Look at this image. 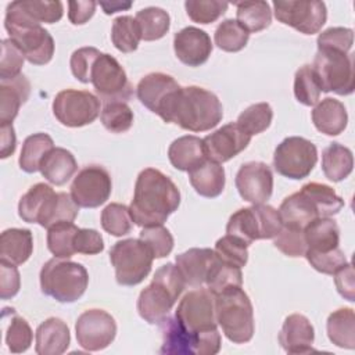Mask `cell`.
Here are the masks:
<instances>
[{"instance_id": "obj_51", "label": "cell", "mask_w": 355, "mask_h": 355, "mask_svg": "<svg viewBox=\"0 0 355 355\" xmlns=\"http://www.w3.org/2000/svg\"><path fill=\"white\" fill-rule=\"evenodd\" d=\"M214 251L220 261L239 268L245 266L248 261V244L232 234L220 237L215 243Z\"/></svg>"}, {"instance_id": "obj_8", "label": "cell", "mask_w": 355, "mask_h": 355, "mask_svg": "<svg viewBox=\"0 0 355 355\" xmlns=\"http://www.w3.org/2000/svg\"><path fill=\"white\" fill-rule=\"evenodd\" d=\"M283 229L277 209L268 204H254L236 211L226 225V233L245 241L248 245L255 240L275 239Z\"/></svg>"}, {"instance_id": "obj_42", "label": "cell", "mask_w": 355, "mask_h": 355, "mask_svg": "<svg viewBox=\"0 0 355 355\" xmlns=\"http://www.w3.org/2000/svg\"><path fill=\"white\" fill-rule=\"evenodd\" d=\"M301 190L315 202L319 216H333L340 212V209L344 207V200L337 196L333 187L318 183V182H309L305 183Z\"/></svg>"}, {"instance_id": "obj_54", "label": "cell", "mask_w": 355, "mask_h": 355, "mask_svg": "<svg viewBox=\"0 0 355 355\" xmlns=\"http://www.w3.org/2000/svg\"><path fill=\"white\" fill-rule=\"evenodd\" d=\"M304 257L315 270L324 275H333L336 270H338L348 262L344 251L340 247L327 252H316L306 250Z\"/></svg>"}, {"instance_id": "obj_41", "label": "cell", "mask_w": 355, "mask_h": 355, "mask_svg": "<svg viewBox=\"0 0 355 355\" xmlns=\"http://www.w3.org/2000/svg\"><path fill=\"white\" fill-rule=\"evenodd\" d=\"M141 32L137 21L130 15L116 17L111 28V40L121 53H132L137 49Z\"/></svg>"}, {"instance_id": "obj_30", "label": "cell", "mask_w": 355, "mask_h": 355, "mask_svg": "<svg viewBox=\"0 0 355 355\" xmlns=\"http://www.w3.org/2000/svg\"><path fill=\"white\" fill-rule=\"evenodd\" d=\"M33 252V236L29 229H6L0 237V261L11 265L25 263Z\"/></svg>"}, {"instance_id": "obj_4", "label": "cell", "mask_w": 355, "mask_h": 355, "mask_svg": "<svg viewBox=\"0 0 355 355\" xmlns=\"http://www.w3.org/2000/svg\"><path fill=\"white\" fill-rule=\"evenodd\" d=\"M186 283L176 265L168 262L155 270L151 283L137 298V312L150 324H159L183 293Z\"/></svg>"}, {"instance_id": "obj_17", "label": "cell", "mask_w": 355, "mask_h": 355, "mask_svg": "<svg viewBox=\"0 0 355 355\" xmlns=\"http://www.w3.org/2000/svg\"><path fill=\"white\" fill-rule=\"evenodd\" d=\"M234 183L244 201L265 204L273 191V173L265 162L250 161L239 168Z\"/></svg>"}, {"instance_id": "obj_7", "label": "cell", "mask_w": 355, "mask_h": 355, "mask_svg": "<svg viewBox=\"0 0 355 355\" xmlns=\"http://www.w3.org/2000/svg\"><path fill=\"white\" fill-rule=\"evenodd\" d=\"M39 279L42 293L62 304L78 301L89 284V273L82 263L55 257L43 265Z\"/></svg>"}, {"instance_id": "obj_29", "label": "cell", "mask_w": 355, "mask_h": 355, "mask_svg": "<svg viewBox=\"0 0 355 355\" xmlns=\"http://www.w3.org/2000/svg\"><path fill=\"white\" fill-rule=\"evenodd\" d=\"M189 180L197 194L215 198L225 189V169L219 162L207 158L204 162L189 171Z\"/></svg>"}, {"instance_id": "obj_11", "label": "cell", "mask_w": 355, "mask_h": 355, "mask_svg": "<svg viewBox=\"0 0 355 355\" xmlns=\"http://www.w3.org/2000/svg\"><path fill=\"white\" fill-rule=\"evenodd\" d=\"M318 162L316 146L300 136L286 137L273 153L275 171L288 179L306 178Z\"/></svg>"}, {"instance_id": "obj_19", "label": "cell", "mask_w": 355, "mask_h": 355, "mask_svg": "<svg viewBox=\"0 0 355 355\" xmlns=\"http://www.w3.org/2000/svg\"><path fill=\"white\" fill-rule=\"evenodd\" d=\"M251 137L236 122L226 123L202 139L207 158L223 164L245 150Z\"/></svg>"}, {"instance_id": "obj_22", "label": "cell", "mask_w": 355, "mask_h": 355, "mask_svg": "<svg viewBox=\"0 0 355 355\" xmlns=\"http://www.w3.org/2000/svg\"><path fill=\"white\" fill-rule=\"evenodd\" d=\"M315 330L309 319L301 313L288 315L279 333V344L287 354H308L313 351Z\"/></svg>"}, {"instance_id": "obj_59", "label": "cell", "mask_w": 355, "mask_h": 355, "mask_svg": "<svg viewBox=\"0 0 355 355\" xmlns=\"http://www.w3.org/2000/svg\"><path fill=\"white\" fill-rule=\"evenodd\" d=\"M21 287L19 272L15 265L0 261V297L10 300L15 297Z\"/></svg>"}, {"instance_id": "obj_61", "label": "cell", "mask_w": 355, "mask_h": 355, "mask_svg": "<svg viewBox=\"0 0 355 355\" xmlns=\"http://www.w3.org/2000/svg\"><path fill=\"white\" fill-rule=\"evenodd\" d=\"M96 7V1H69L68 18L73 25H83L94 15Z\"/></svg>"}, {"instance_id": "obj_56", "label": "cell", "mask_w": 355, "mask_h": 355, "mask_svg": "<svg viewBox=\"0 0 355 355\" xmlns=\"http://www.w3.org/2000/svg\"><path fill=\"white\" fill-rule=\"evenodd\" d=\"M101 51L96 47H80L75 50L69 60V67L72 75L82 83H89L92 68L96 60L100 57Z\"/></svg>"}, {"instance_id": "obj_36", "label": "cell", "mask_w": 355, "mask_h": 355, "mask_svg": "<svg viewBox=\"0 0 355 355\" xmlns=\"http://www.w3.org/2000/svg\"><path fill=\"white\" fill-rule=\"evenodd\" d=\"M54 148V141L47 133H33L24 140L21 155L18 159L19 168L26 173H35L40 169L44 157Z\"/></svg>"}, {"instance_id": "obj_46", "label": "cell", "mask_w": 355, "mask_h": 355, "mask_svg": "<svg viewBox=\"0 0 355 355\" xmlns=\"http://www.w3.org/2000/svg\"><path fill=\"white\" fill-rule=\"evenodd\" d=\"M320 86L309 64L300 67L294 75V96L304 105H315L320 98Z\"/></svg>"}, {"instance_id": "obj_27", "label": "cell", "mask_w": 355, "mask_h": 355, "mask_svg": "<svg viewBox=\"0 0 355 355\" xmlns=\"http://www.w3.org/2000/svg\"><path fill=\"white\" fill-rule=\"evenodd\" d=\"M315 128L327 136H337L347 128L348 114L344 104L333 97H326L315 104L312 110Z\"/></svg>"}, {"instance_id": "obj_40", "label": "cell", "mask_w": 355, "mask_h": 355, "mask_svg": "<svg viewBox=\"0 0 355 355\" xmlns=\"http://www.w3.org/2000/svg\"><path fill=\"white\" fill-rule=\"evenodd\" d=\"M73 222H58L47 229V248L55 258L68 259L75 254L73 239L78 232Z\"/></svg>"}, {"instance_id": "obj_53", "label": "cell", "mask_w": 355, "mask_h": 355, "mask_svg": "<svg viewBox=\"0 0 355 355\" xmlns=\"http://www.w3.org/2000/svg\"><path fill=\"white\" fill-rule=\"evenodd\" d=\"M25 55L21 49L11 40H1V57H0V80L12 79L21 75Z\"/></svg>"}, {"instance_id": "obj_15", "label": "cell", "mask_w": 355, "mask_h": 355, "mask_svg": "<svg viewBox=\"0 0 355 355\" xmlns=\"http://www.w3.org/2000/svg\"><path fill=\"white\" fill-rule=\"evenodd\" d=\"M112 180L100 165H89L78 172L71 184V197L82 208H97L111 196Z\"/></svg>"}, {"instance_id": "obj_13", "label": "cell", "mask_w": 355, "mask_h": 355, "mask_svg": "<svg viewBox=\"0 0 355 355\" xmlns=\"http://www.w3.org/2000/svg\"><path fill=\"white\" fill-rule=\"evenodd\" d=\"M90 79L98 97L107 103L128 101L133 96L125 69L115 57L107 53H101L93 64Z\"/></svg>"}, {"instance_id": "obj_33", "label": "cell", "mask_w": 355, "mask_h": 355, "mask_svg": "<svg viewBox=\"0 0 355 355\" xmlns=\"http://www.w3.org/2000/svg\"><path fill=\"white\" fill-rule=\"evenodd\" d=\"M306 250L316 252H327L338 247L340 229L330 216L316 218L304 229Z\"/></svg>"}, {"instance_id": "obj_62", "label": "cell", "mask_w": 355, "mask_h": 355, "mask_svg": "<svg viewBox=\"0 0 355 355\" xmlns=\"http://www.w3.org/2000/svg\"><path fill=\"white\" fill-rule=\"evenodd\" d=\"M0 157L4 159L14 154L17 147V137L12 123H0Z\"/></svg>"}, {"instance_id": "obj_24", "label": "cell", "mask_w": 355, "mask_h": 355, "mask_svg": "<svg viewBox=\"0 0 355 355\" xmlns=\"http://www.w3.org/2000/svg\"><path fill=\"white\" fill-rule=\"evenodd\" d=\"M216 255L211 248H189L176 255V266L189 287H201L205 284L207 275Z\"/></svg>"}, {"instance_id": "obj_44", "label": "cell", "mask_w": 355, "mask_h": 355, "mask_svg": "<svg viewBox=\"0 0 355 355\" xmlns=\"http://www.w3.org/2000/svg\"><path fill=\"white\" fill-rule=\"evenodd\" d=\"M273 119V110L268 103H257L247 107L237 118V125L250 136L265 132Z\"/></svg>"}, {"instance_id": "obj_28", "label": "cell", "mask_w": 355, "mask_h": 355, "mask_svg": "<svg viewBox=\"0 0 355 355\" xmlns=\"http://www.w3.org/2000/svg\"><path fill=\"white\" fill-rule=\"evenodd\" d=\"M277 211L283 226L302 230L313 219L320 218L315 202L302 190L286 197Z\"/></svg>"}, {"instance_id": "obj_5", "label": "cell", "mask_w": 355, "mask_h": 355, "mask_svg": "<svg viewBox=\"0 0 355 355\" xmlns=\"http://www.w3.org/2000/svg\"><path fill=\"white\" fill-rule=\"evenodd\" d=\"M4 28L10 39L21 49L25 58L33 65L49 64L54 55V39L47 29L31 19L18 6L12 1L7 6Z\"/></svg>"}, {"instance_id": "obj_50", "label": "cell", "mask_w": 355, "mask_h": 355, "mask_svg": "<svg viewBox=\"0 0 355 355\" xmlns=\"http://www.w3.org/2000/svg\"><path fill=\"white\" fill-rule=\"evenodd\" d=\"M33 340V331L22 316L17 315L15 311H11V319L10 324L6 331V344L8 349L14 354H21L25 352Z\"/></svg>"}, {"instance_id": "obj_35", "label": "cell", "mask_w": 355, "mask_h": 355, "mask_svg": "<svg viewBox=\"0 0 355 355\" xmlns=\"http://www.w3.org/2000/svg\"><path fill=\"white\" fill-rule=\"evenodd\" d=\"M329 340L347 349L355 348V313L352 308H340L331 312L326 322Z\"/></svg>"}, {"instance_id": "obj_43", "label": "cell", "mask_w": 355, "mask_h": 355, "mask_svg": "<svg viewBox=\"0 0 355 355\" xmlns=\"http://www.w3.org/2000/svg\"><path fill=\"white\" fill-rule=\"evenodd\" d=\"M250 39V33L236 21L225 19L222 21L214 33L215 44L227 53H237L243 50Z\"/></svg>"}, {"instance_id": "obj_63", "label": "cell", "mask_w": 355, "mask_h": 355, "mask_svg": "<svg viewBox=\"0 0 355 355\" xmlns=\"http://www.w3.org/2000/svg\"><path fill=\"white\" fill-rule=\"evenodd\" d=\"M100 7L103 8V11L110 15V14H114V12H118V11H125V10H129L132 7V1H100L98 3Z\"/></svg>"}, {"instance_id": "obj_45", "label": "cell", "mask_w": 355, "mask_h": 355, "mask_svg": "<svg viewBox=\"0 0 355 355\" xmlns=\"http://www.w3.org/2000/svg\"><path fill=\"white\" fill-rule=\"evenodd\" d=\"M100 119L108 132L123 133L133 125V111L126 101H110L103 107Z\"/></svg>"}, {"instance_id": "obj_25", "label": "cell", "mask_w": 355, "mask_h": 355, "mask_svg": "<svg viewBox=\"0 0 355 355\" xmlns=\"http://www.w3.org/2000/svg\"><path fill=\"white\" fill-rule=\"evenodd\" d=\"M35 351L39 355H61L71 344L67 323L60 318H49L36 329Z\"/></svg>"}, {"instance_id": "obj_32", "label": "cell", "mask_w": 355, "mask_h": 355, "mask_svg": "<svg viewBox=\"0 0 355 355\" xmlns=\"http://www.w3.org/2000/svg\"><path fill=\"white\" fill-rule=\"evenodd\" d=\"M39 171L51 184L62 186L78 171V162L69 150L54 147L42 161Z\"/></svg>"}, {"instance_id": "obj_38", "label": "cell", "mask_w": 355, "mask_h": 355, "mask_svg": "<svg viewBox=\"0 0 355 355\" xmlns=\"http://www.w3.org/2000/svg\"><path fill=\"white\" fill-rule=\"evenodd\" d=\"M205 284H207V288L214 295H218L227 288L241 287L243 284L241 268L223 262L216 257L214 263L209 268V272L205 279Z\"/></svg>"}, {"instance_id": "obj_20", "label": "cell", "mask_w": 355, "mask_h": 355, "mask_svg": "<svg viewBox=\"0 0 355 355\" xmlns=\"http://www.w3.org/2000/svg\"><path fill=\"white\" fill-rule=\"evenodd\" d=\"M209 35L196 26H186L175 33L173 50L180 62L189 67L205 64L212 53Z\"/></svg>"}, {"instance_id": "obj_31", "label": "cell", "mask_w": 355, "mask_h": 355, "mask_svg": "<svg viewBox=\"0 0 355 355\" xmlns=\"http://www.w3.org/2000/svg\"><path fill=\"white\" fill-rule=\"evenodd\" d=\"M168 158L173 168L189 172L207 159L202 139L193 135L178 137L168 148Z\"/></svg>"}, {"instance_id": "obj_58", "label": "cell", "mask_w": 355, "mask_h": 355, "mask_svg": "<svg viewBox=\"0 0 355 355\" xmlns=\"http://www.w3.org/2000/svg\"><path fill=\"white\" fill-rule=\"evenodd\" d=\"M75 254L96 255L104 250V240L101 234L94 229H78L73 239Z\"/></svg>"}, {"instance_id": "obj_3", "label": "cell", "mask_w": 355, "mask_h": 355, "mask_svg": "<svg viewBox=\"0 0 355 355\" xmlns=\"http://www.w3.org/2000/svg\"><path fill=\"white\" fill-rule=\"evenodd\" d=\"M175 318L191 333L200 336L198 355H215L220 349V333L215 318V295L204 287L189 291L178 304Z\"/></svg>"}, {"instance_id": "obj_16", "label": "cell", "mask_w": 355, "mask_h": 355, "mask_svg": "<svg viewBox=\"0 0 355 355\" xmlns=\"http://www.w3.org/2000/svg\"><path fill=\"white\" fill-rule=\"evenodd\" d=\"M76 341L86 351L107 348L116 336V322L104 309H87L75 323Z\"/></svg>"}, {"instance_id": "obj_55", "label": "cell", "mask_w": 355, "mask_h": 355, "mask_svg": "<svg viewBox=\"0 0 355 355\" xmlns=\"http://www.w3.org/2000/svg\"><path fill=\"white\" fill-rule=\"evenodd\" d=\"M273 244L284 255L293 257V258L304 257L306 251V243H305L302 229L283 226L280 233L275 237Z\"/></svg>"}, {"instance_id": "obj_47", "label": "cell", "mask_w": 355, "mask_h": 355, "mask_svg": "<svg viewBox=\"0 0 355 355\" xmlns=\"http://www.w3.org/2000/svg\"><path fill=\"white\" fill-rule=\"evenodd\" d=\"M101 227L110 233L111 236L121 237L132 230V216L129 212V207L111 202L101 211Z\"/></svg>"}, {"instance_id": "obj_57", "label": "cell", "mask_w": 355, "mask_h": 355, "mask_svg": "<svg viewBox=\"0 0 355 355\" xmlns=\"http://www.w3.org/2000/svg\"><path fill=\"white\" fill-rule=\"evenodd\" d=\"M316 44L318 49H331L349 53L354 44V31L344 26H331L319 33Z\"/></svg>"}, {"instance_id": "obj_2", "label": "cell", "mask_w": 355, "mask_h": 355, "mask_svg": "<svg viewBox=\"0 0 355 355\" xmlns=\"http://www.w3.org/2000/svg\"><path fill=\"white\" fill-rule=\"evenodd\" d=\"M223 118V108L218 96L200 86L178 89L169 98L161 119L176 123L184 130L207 132Z\"/></svg>"}, {"instance_id": "obj_37", "label": "cell", "mask_w": 355, "mask_h": 355, "mask_svg": "<svg viewBox=\"0 0 355 355\" xmlns=\"http://www.w3.org/2000/svg\"><path fill=\"white\" fill-rule=\"evenodd\" d=\"M237 22L248 32L266 29L272 22L270 6L266 1H240L236 3Z\"/></svg>"}, {"instance_id": "obj_9", "label": "cell", "mask_w": 355, "mask_h": 355, "mask_svg": "<svg viewBox=\"0 0 355 355\" xmlns=\"http://www.w3.org/2000/svg\"><path fill=\"white\" fill-rule=\"evenodd\" d=\"M110 261L115 269L118 284L136 286L151 272L154 255L143 240L125 239L111 247Z\"/></svg>"}, {"instance_id": "obj_34", "label": "cell", "mask_w": 355, "mask_h": 355, "mask_svg": "<svg viewBox=\"0 0 355 355\" xmlns=\"http://www.w3.org/2000/svg\"><path fill=\"white\" fill-rule=\"evenodd\" d=\"M354 168L352 151L340 144L330 143L322 153V171L331 182H341L349 176Z\"/></svg>"}, {"instance_id": "obj_6", "label": "cell", "mask_w": 355, "mask_h": 355, "mask_svg": "<svg viewBox=\"0 0 355 355\" xmlns=\"http://www.w3.org/2000/svg\"><path fill=\"white\" fill-rule=\"evenodd\" d=\"M215 318L226 338L234 344L251 341L255 330L254 309L241 287H233L215 295Z\"/></svg>"}, {"instance_id": "obj_60", "label": "cell", "mask_w": 355, "mask_h": 355, "mask_svg": "<svg viewBox=\"0 0 355 355\" xmlns=\"http://www.w3.org/2000/svg\"><path fill=\"white\" fill-rule=\"evenodd\" d=\"M334 283L337 287L338 294L354 302L355 301V280H354V268L351 262H347L344 266H341L334 273Z\"/></svg>"}, {"instance_id": "obj_21", "label": "cell", "mask_w": 355, "mask_h": 355, "mask_svg": "<svg viewBox=\"0 0 355 355\" xmlns=\"http://www.w3.org/2000/svg\"><path fill=\"white\" fill-rule=\"evenodd\" d=\"M180 89L173 76L164 72H151L140 79L136 96L140 103L157 115H162L172 94Z\"/></svg>"}, {"instance_id": "obj_39", "label": "cell", "mask_w": 355, "mask_h": 355, "mask_svg": "<svg viewBox=\"0 0 355 355\" xmlns=\"http://www.w3.org/2000/svg\"><path fill=\"white\" fill-rule=\"evenodd\" d=\"M135 19L137 21L141 32V39L153 42L164 37L171 26L169 14L159 7H147L137 11Z\"/></svg>"}, {"instance_id": "obj_12", "label": "cell", "mask_w": 355, "mask_h": 355, "mask_svg": "<svg viewBox=\"0 0 355 355\" xmlns=\"http://www.w3.org/2000/svg\"><path fill=\"white\" fill-rule=\"evenodd\" d=\"M53 114L64 126L80 128L100 115V98L87 90L65 89L54 97Z\"/></svg>"}, {"instance_id": "obj_1", "label": "cell", "mask_w": 355, "mask_h": 355, "mask_svg": "<svg viewBox=\"0 0 355 355\" xmlns=\"http://www.w3.org/2000/svg\"><path fill=\"white\" fill-rule=\"evenodd\" d=\"M179 205L178 186L159 169L146 168L137 175L133 200L129 205L132 220L137 226L162 225Z\"/></svg>"}, {"instance_id": "obj_18", "label": "cell", "mask_w": 355, "mask_h": 355, "mask_svg": "<svg viewBox=\"0 0 355 355\" xmlns=\"http://www.w3.org/2000/svg\"><path fill=\"white\" fill-rule=\"evenodd\" d=\"M58 193L46 183H36L19 198L18 215L24 222L39 223L49 229L53 225Z\"/></svg>"}, {"instance_id": "obj_48", "label": "cell", "mask_w": 355, "mask_h": 355, "mask_svg": "<svg viewBox=\"0 0 355 355\" xmlns=\"http://www.w3.org/2000/svg\"><path fill=\"white\" fill-rule=\"evenodd\" d=\"M21 10L37 24H55L62 18L64 7L61 1L44 0H17Z\"/></svg>"}, {"instance_id": "obj_49", "label": "cell", "mask_w": 355, "mask_h": 355, "mask_svg": "<svg viewBox=\"0 0 355 355\" xmlns=\"http://www.w3.org/2000/svg\"><path fill=\"white\" fill-rule=\"evenodd\" d=\"M229 3L219 0H187L184 3L186 12L193 22L212 24L219 19L227 10Z\"/></svg>"}, {"instance_id": "obj_14", "label": "cell", "mask_w": 355, "mask_h": 355, "mask_svg": "<svg viewBox=\"0 0 355 355\" xmlns=\"http://www.w3.org/2000/svg\"><path fill=\"white\" fill-rule=\"evenodd\" d=\"M273 11L279 22L304 35L318 33L327 19L326 4L318 0H279L273 1Z\"/></svg>"}, {"instance_id": "obj_26", "label": "cell", "mask_w": 355, "mask_h": 355, "mask_svg": "<svg viewBox=\"0 0 355 355\" xmlns=\"http://www.w3.org/2000/svg\"><path fill=\"white\" fill-rule=\"evenodd\" d=\"M31 93V83L25 75L0 80V123H12L22 104Z\"/></svg>"}, {"instance_id": "obj_52", "label": "cell", "mask_w": 355, "mask_h": 355, "mask_svg": "<svg viewBox=\"0 0 355 355\" xmlns=\"http://www.w3.org/2000/svg\"><path fill=\"white\" fill-rule=\"evenodd\" d=\"M139 239L150 247L154 258H165L173 250V237L162 225L143 227Z\"/></svg>"}, {"instance_id": "obj_23", "label": "cell", "mask_w": 355, "mask_h": 355, "mask_svg": "<svg viewBox=\"0 0 355 355\" xmlns=\"http://www.w3.org/2000/svg\"><path fill=\"white\" fill-rule=\"evenodd\" d=\"M162 345L159 352L166 355H198L200 336L189 331L175 316L161 323Z\"/></svg>"}, {"instance_id": "obj_10", "label": "cell", "mask_w": 355, "mask_h": 355, "mask_svg": "<svg viewBox=\"0 0 355 355\" xmlns=\"http://www.w3.org/2000/svg\"><path fill=\"white\" fill-rule=\"evenodd\" d=\"M311 67L322 92H333L338 96H348L354 93V61L349 53L331 49H318Z\"/></svg>"}]
</instances>
